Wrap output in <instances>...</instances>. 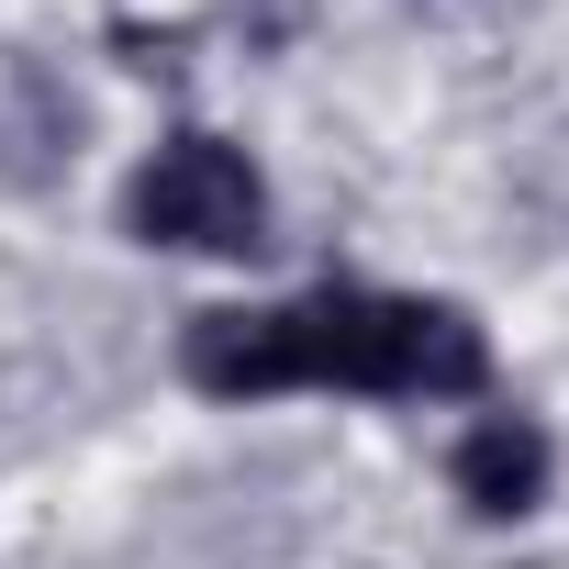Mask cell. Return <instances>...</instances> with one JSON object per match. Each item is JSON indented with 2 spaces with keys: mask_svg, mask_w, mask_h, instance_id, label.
I'll return each instance as SVG.
<instances>
[{
  "mask_svg": "<svg viewBox=\"0 0 569 569\" xmlns=\"http://www.w3.org/2000/svg\"><path fill=\"white\" fill-rule=\"evenodd\" d=\"M179 380H190L201 402H268V391L469 402V391L491 380V336H480L469 302L325 279V291H291V302H223V313H190Z\"/></svg>",
  "mask_w": 569,
  "mask_h": 569,
  "instance_id": "6da1fadb",
  "label": "cell"
},
{
  "mask_svg": "<svg viewBox=\"0 0 569 569\" xmlns=\"http://www.w3.org/2000/svg\"><path fill=\"white\" fill-rule=\"evenodd\" d=\"M123 223H134V246H168V257H257L268 246V179L223 134H168L123 179Z\"/></svg>",
  "mask_w": 569,
  "mask_h": 569,
  "instance_id": "7a4b0ae2",
  "label": "cell"
},
{
  "mask_svg": "<svg viewBox=\"0 0 569 569\" xmlns=\"http://www.w3.org/2000/svg\"><path fill=\"white\" fill-rule=\"evenodd\" d=\"M547 480H558V447H547L536 413H480V425L447 447V491H458L480 525H525V513L547 502Z\"/></svg>",
  "mask_w": 569,
  "mask_h": 569,
  "instance_id": "3957f363",
  "label": "cell"
}]
</instances>
